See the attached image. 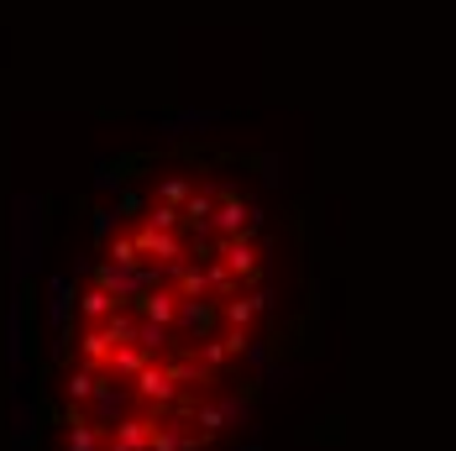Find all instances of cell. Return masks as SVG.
<instances>
[{
	"label": "cell",
	"instance_id": "obj_4",
	"mask_svg": "<svg viewBox=\"0 0 456 451\" xmlns=\"http://www.w3.org/2000/svg\"><path fill=\"white\" fill-rule=\"evenodd\" d=\"M174 331L189 336V341H205V336H216V305L210 299H183L179 305V320H174Z\"/></svg>",
	"mask_w": 456,
	"mask_h": 451
},
{
	"label": "cell",
	"instance_id": "obj_2",
	"mask_svg": "<svg viewBox=\"0 0 456 451\" xmlns=\"http://www.w3.org/2000/svg\"><path fill=\"white\" fill-rule=\"evenodd\" d=\"M132 383H137V399H147V405H158V409L179 405V378H174L168 362H147Z\"/></svg>",
	"mask_w": 456,
	"mask_h": 451
},
{
	"label": "cell",
	"instance_id": "obj_5",
	"mask_svg": "<svg viewBox=\"0 0 456 451\" xmlns=\"http://www.w3.org/2000/svg\"><path fill=\"white\" fill-rule=\"evenodd\" d=\"M137 252L142 258H163V263H183V242L174 236V231H158V226H142L137 236Z\"/></svg>",
	"mask_w": 456,
	"mask_h": 451
},
{
	"label": "cell",
	"instance_id": "obj_11",
	"mask_svg": "<svg viewBox=\"0 0 456 451\" xmlns=\"http://www.w3.org/2000/svg\"><path fill=\"white\" fill-rule=\"evenodd\" d=\"M100 383H105V378H100V367H90V362H85V367H74V373H69L63 394H69V405H90L94 394H100Z\"/></svg>",
	"mask_w": 456,
	"mask_h": 451
},
{
	"label": "cell",
	"instance_id": "obj_1",
	"mask_svg": "<svg viewBox=\"0 0 456 451\" xmlns=\"http://www.w3.org/2000/svg\"><path fill=\"white\" fill-rule=\"evenodd\" d=\"M210 226H216V236H252V231L263 226V210H257V205H247L236 189H221V205H216Z\"/></svg>",
	"mask_w": 456,
	"mask_h": 451
},
{
	"label": "cell",
	"instance_id": "obj_3",
	"mask_svg": "<svg viewBox=\"0 0 456 451\" xmlns=\"http://www.w3.org/2000/svg\"><path fill=\"white\" fill-rule=\"evenodd\" d=\"M221 258H226V268L236 273L241 283L263 278V247H257L252 236H221Z\"/></svg>",
	"mask_w": 456,
	"mask_h": 451
},
{
	"label": "cell",
	"instance_id": "obj_18",
	"mask_svg": "<svg viewBox=\"0 0 456 451\" xmlns=\"http://www.w3.org/2000/svg\"><path fill=\"white\" fill-rule=\"evenodd\" d=\"M183 221V205H168V200H158L152 210H147V226H158V231H174Z\"/></svg>",
	"mask_w": 456,
	"mask_h": 451
},
{
	"label": "cell",
	"instance_id": "obj_6",
	"mask_svg": "<svg viewBox=\"0 0 456 451\" xmlns=\"http://www.w3.org/2000/svg\"><path fill=\"white\" fill-rule=\"evenodd\" d=\"M263 310H273V294H268V289H257V294H231L226 305H221V320H226V325H252Z\"/></svg>",
	"mask_w": 456,
	"mask_h": 451
},
{
	"label": "cell",
	"instance_id": "obj_17",
	"mask_svg": "<svg viewBox=\"0 0 456 451\" xmlns=\"http://www.w3.org/2000/svg\"><path fill=\"white\" fill-rule=\"evenodd\" d=\"M194 357L205 362V367H210V373H216V367H226V357H231L226 336H205V341H194Z\"/></svg>",
	"mask_w": 456,
	"mask_h": 451
},
{
	"label": "cell",
	"instance_id": "obj_13",
	"mask_svg": "<svg viewBox=\"0 0 456 451\" xmlns=\"http://www.w3.org/2000/svg\"><path fill=\"white\" fill-rule=\"evenodd\" d=\"M147 362H152V352H147V347H137V341H121V347L110 352V362H105V367H110V373H121V378H137Z\"/></svg>",
	"mask_w": 456,
	"mask_h": 451
},
{
	"label": "cell",
	"instance_id": "obj_9",
	"mask_svg": "<svg viewBox=\"0 0 456 451\" xmlns=\"http://www.w3.org/2000/svg\"><path fill=\"white\" fill-rule=\"evenodd\" d=\"M121 414H126V389H110V383H100V394L90 399V420L110 430V425H116Z\"/></svg>",
	"mask_w": 456,
	"mask_h": 451
},
{
	"label": "cell",
	"instance_id": "obj_15",
	"mask_svg": "<svg viewBox=\"0 0 456 451\" xmlns=\"http://www.w3.org/2000/svg\"><path fill=\"white\" fill-rule=\"evenodd\" d=\"M137 347H147L152 357L168 352V347H174V325H163V320H142L137 325Z\"/></svg>",
	"mask_w": 456,
	"mask_h": 451
},
{
	"label": "cell",
	"instance_id": "obj_7",
	"mask_svg": "<svg viewBox=\"0 0 456 451\" xmlns=\"http://www.w3.org/2000/svg\"><path fill=\"white\" fill-rule=\"evenodd\" d=\"M179 289H147V294H142L137 299V316L142 320H163V325H174V320H179Z\"/></svg>",
	"mask_w": 456,
	"mask_h": 451
},
{
	"label": "cell",
	"instance_id": "obj_16",
	"mask_svg": "<svg viewBox=\"0 0 456 451\" xmlns=\"http://www.w3.org/2000/svg\"><path fill=\"white\" fill-rule=\"evenodd\" d=\"M105 441V425H94V420H69V451H100Z\"/></svg>",
	"mask_w": 456,
	"mask_h": 451
},
{
	"label": "cell",
	"instance_id": "obj_22",
	"mask_svg": "<svg viewBox=\"0 0 456 451\" xmlns=\"http://www.w3.org/2000/svg\"><path fill=\"white\" fill-rule=\"evenodd\" d=\"M121 216H126V221L142 216V194H121Z\"/></svg>",
	"mask_w": 456,
	"mask_h": 451
},
{
	"label": "cell",
	"instance_id": "obj_24",
	"mask_svg": "<svg viewBox=\"0 0 456 451\" xmlns=\"http://www.w3.org/2000/svg\"><path fill=\"white\" fill-rule=\"evenodd\" d=\"M247 451H257V447H247Z\"/></svg>",
	"mask_w": 456,
	"mask_h": 451
},
{
	"label": "cell",
	"instance_id": "obj_21",
	"mask_svg": "<svg viewBox=\"0 0 456 451\" xmlns=\"http://www.w3.org/2000/svg\"><path fill=\"white\" fill-rule=\"evenodd\" d=\"M116 221H121V210H94V242H110Z\"/></svg>",
	"mask_w": 456,
	"mask_h": 451
},
{
	"label": "cell",
	"instance_id": "obj_19",
	"mask_svg": "<svg viewBox=\"0 0 456 451\" xmlns=\"http://www.w3.org/2000/svg\"><path fill=\"white\" fill-rule=\"evenodd\" d=\"M110 263H121V268H137V263H142L137 242H132V236H116V242H110Z\"/></svg>",
	"mask_w": 456,
	"mask_h": 451
},
{
	"label": "cell",
	"instance_id": "obj_12",
	"mask_svg": "<svg viewBox=\"0 0 456 451\" xmlns=\"http://www.w3.org/2000/svg\"><path fill=\"white\" fill-rule=\"evenodd\" d=\"M116 305H121V299H116L110 289H100V283H94V289H85V294H79V320H85V325H100V320H110V310H116Z\"/></svg>",
	"mask_w": 456,
	"mask_h": 451
},
{
	"label": "cell",
	"instance_id": "obj_14",
	"mask_svg": "<svg viewBox=\"0 0 456 451\" xmlns=\"http://www.w3.org/2000/svg\"><path fill=\"white\" fill-rule=\"evenodd\" d=\"M216 205H221V189H216V194H210V189H194V194L183 200V221L210 226V216H216Z\"/></svg>",
	"mask_w": 456,
	"mask_h": 451
},
{
	"label": "cell",
	"instance_id": "obj_10",
	"mask_svg": "<svg viewBox=\"0 0 456 451\" xmlns=\"http://www.w3.org/2000/svg\"><path fill=\"white\" fill-rule=\"evenodd\" d=\"M152 425H158V420H142V414H121V420L110 425V436H116V441H126L132 451H147V447H152Z\"/></svg>",
	"mask_w": 456,
	"mask_h": 451
},
{
	"label": "cell",
	"instance_id": "obj_23",
	"mask_svg": "<svg viewBox=\"0 0 456 451\" xmlns=\"http://www.w3.org/2000/svg\"><path fill=\"white\" fill-rule=\"evenodd\" d=\"M105 451H132V447H126V441H116V436H110V441H105Z\"/></svg>",
	"mask_w": 456,
	"mask_h": 451
},
{
	"label": "cell",
	"instance_id": "obj_8",
	"mask_svg": "<svg viewBox=\"0 0 456 451\" xmlns=\"http://www.w3.org/2000/svg\"><path fill=\"white\" fill-rule=\"evenodd\" d=\"M116 347H121V341H116V336L105 331V320H100V325H85V331H79V357L90 362V367H105Z\"/></svg>",
	"mask_w": 456,
	"mask_h": 451
},
{
	"label": "cell",
	"instance_id": "obj_20",
	"mask_svg": "<svg viewBox=\"0 0 456 451\" xmlns=\"http://www.w3.org/2000/svg\"><path fill=\"white\" fill-rule=\"evenodd\" d=\"M189 194H194V184H189V179H179V174H174V179H163V184H158V200H168V205H183Z\"/></svg>",
	"mask_w": 456,
	"mask_h": 451
}]
</instances>
